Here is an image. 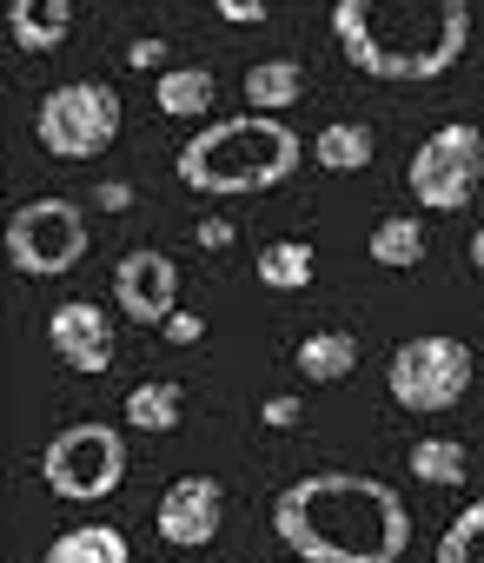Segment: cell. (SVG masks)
<instances>
[{"mask_svg": "<svg viewBox=\"0 0 484 563\" xmlns=\"http://www.w3.org/2000/svg\"><path fill=\"white\" fill-rule=\"evenodd\" d=\"M273 537L299 563H398L411 550V510L385 477L312 471L273 497Z\"/></svg>", "mask_w": 484, "mask_h": 563, "instance_id": "6da1fadb", "label": "cell"}, {"mask_svg": "<svg viewBox=\"0 0 484 563\" xmlns=\"http://www.w3.org/2000/svg\"><path fill=\"white\" fill-rule=\"evenodd\" d=\"M332 41L365 80L418 87L464 60L471 0H332Z\"/></svg>", "mask_w": 484, "mask_h": 563, "instance_id": "7a4b0ae2", "label": "cell"}, {"mask_svg": "<svg viewBox=\"0 0 484 563\" xmlns=\"http://www.w3.org/2000/svg\"><path fill=\"white\" fill-rule=\"evenodd\" d=\"M306 140L286 126V113H232L199 126L179 146V186L199 199H246V192H273L306 166Z\"/></svg>", "mask_w": 484, "mask_h": 563, "instance_id": "3957f363", "label": "cell"}, {"mask_svg": "<svg viewBox=\"0 0 484 563\" xmlns=\"http://www.w3.org/2000/svg\"><path fill=\"white\" fill-rule=\"evenodd\" d=\"M471 345L451 339V332H418L392 352L385 365V385H392V405L411 411V418H438L451 411L464 391H471Z\"/></svg>", "mask_w": 484, "mask_h": 563, "instance_id": "277c9868", "label": "cell"}, {"mask_svg": "<svg viewBox=\"0 0 484 563\" xmlns=\"http://www.w3.org/2000/svg\"><path fill=\"white\" fill-rule=\"evenodd\" d=\"M120 477H127V438L100 418L54 431L41 451V484L67 504H100L120 490Z\"/></svg>", "mask_w": 484, "mask_h": 563, "instance_id": "5b68a950", "label": "cell"}, {"mask_svg": "<svg viewBox=\"0 0 484 563\" xmlns=\"http://www.w3.org/2000/svg\"><path fill=\"white\" fill-rule=\"evenodd\" d=\"M34 140L54 159H100L120 140V93L107 80H61L34 107Z\"/></svg>", "mask_w": 484, "mask_h": 563, "instance_id": "8992f818", "label": "cell"}, {"mask_svg": "<svg viewBox=\"0 0 484 563\" xmlns=\"http://www.w3.org/2000/svg\"><path fill=\"white\" fill-rule=\"evenodd\" d=\"M405 186L431 212H464L477 199V186H484V126L444 120L438 133H425L411 166H405Z\"/></svg>", "mask_w": 484, "mask_h": 563, "instance_id": "52a82bcc", "label": "cell"}, {"mask_svg": "<svg viewBox=\"0 0 484 563\" xmlns=\"http://www.w3.org/2000/svg\"><path fill=\"white\" fill-rule=\"evenodd\" d=\"M8 258L28 278H67L87 258V212L74 199H61V192L14 206V219H8Z\"/></svg>", "mask_w": 484, "mask_h": 563, "instance_id": "ba28073f", "label": "cell"}, {"mask_svg": "<svg viewBox=\"0 0 484 563\" xmlns=\"http://www.w3.org/2000/svg\"><path fill=\"white\" fill-rule=\"evenodd\" d=\"M113 306L127 312V325H153L160 332L179 312V265L166 252H153V245L127 252L113 265Z\"/></svg>", "mask_w": 484, "mask_h": 563, "instance_id": "9c48e42d", "label": "cell"}, {"mask_svg": "<svg viewBox=\"0 0 484 563\" xmlns=\"http://www.w3.org/2000/svg\"><path fill=\"white\" fill-rule=\"evenodd\" d=\"M47 345L61 365H74L80 378H100L113 365V312L94 299H67L47 312Z\"/></svg>", "mask_w": 484, "mask_h": 563, "instance_id": "30bf717a", "label": "cell"}, {"mask_svg": "<svg viewBox=\"0 0 484 563\" xmlns=\"http://www.w3.org/2000/svg\"><path fill=\"white\" fill-rule=\"evenodd\" d=\"M153 523H160V537L173 550H206L219 537V523H226L219 477H173L166 497H160V510H153Z\"/></svg>", "mask_w": 484, "mask_h": 563, "instance_id": "8fae6325", "label": "cell"}, {"mask_svg": "<svg viewBox=\"0 0 484 563\" xmlns=\"http://www.w3.org/2000/svg\"><path fill=\"white\" fill-rule=\"evenodd\" d=\"M8 34L21 54H54L74 34V0H8Z\"/></svg>", "mask_w": 484, "mask_h": 563, "instance_id": "7c38bea8", "label": "cell"}, {"mask_svg": "<svg viewBox=\"0 0 484 563\" xmlns=\"http://www.w3.org/2000/svg\"><path fill=\"white\" fill-rule=\"evenodd\" d=\"M41 563H133V543L113 523H74L41 550Z\"/></svg>", "mask_w": 484, "mask_h": 563, "instance_id": "4fadbf2b", "label": "cell"}, {"mask_svg": "<svg viewBox=\"0 0 484 563\" xmlns=\"http://www.w3.org/2000/svg\"><path fill=\"white\" fill-rule=\"evenodd\" d=\"M212 100H219L212 67H166V74H160V87H153V107H160L166 120H206V113H212Z\"/></svg>", "mask_w": 484, "mask_h": 563, "instance_id": "5bb4252c", "label": "cell"}, {"mask_svg": "<svg viewBox=\"0 0 484 563\" xmlns=\"http://www.w3.org/2000/svg\"><path fill=\"white\" fill-rule=\"evenodd\" d=\"M299 93H306V67H299V60L279 54V60L246 67V107H260V113H293Z\"/></svg>", "mask_w": 484, "mask_h": 563, "instance_id": "9a60e30c", "label": "cell"}, {"mask_svg": "<svg viewBox=\"0 0 484 563\" xmlns=\"http://www.w3.org/2000/svg\"><path fill=\"white\" fill-rule=\"evenodd\" d=\"M372 153H378V133H372L365 120H332V126L312 140V159H319L326 173H365Z\"/></svg>", "mask_w": 484, "mask_h": 563, "instance_id": "2e32d148", "label": "cell"}, {"mask_svg": "<svg viewBox=\"0 0 484 563\" xmlns=\"http://www.w3.org/2000/svg\"><path fill=\"white\" fill-rule=\"evenodd\" d=\"M293 365H299L312 385H339V378H352V365H359V339H352V332H306L299 352H293Z\"/></svg>", "mask_w": 484, "mask_h": 563, "instance_id": "e0dca14e", "label": "cell"}, {"mask_svg": "<svg viewBox=\"0 0 484 563\" xmlns=\"http://www.w3.org/2000/svg\"><path fill=\"white\" fill-rule=\"evenodd\" d=\"M425 219L418 212H392V219H378L372 225V265H385V272H411L418 258H425Z\"/></svg>", "mask_w": 484, "mask_h": 563, "instance_id": "ac0fdd59", "label": "cell"}, {"mask_svg": "<svg viewBox=\"0 0 484 563\" xmlns=\"http://www.w3.org/2000/svg\"><path fill=\"white\" fill-rule=\"evenodd\" d=\"M405 464H411V477L431 484V490H458V484L471 477V451H464L458 438H418Z\"/></svg>", "mask_w": 484, "mask_h": 563, "instance_id": "d6986e66", "label": "cell"}, {"mask_svg": "<svg viewBox=\"0 0 484 563\" xmlns=\"http://www.w3.org/2000/svg\"><path fill=\"white\" fill-rule=\"evenodd\" d=\"M312 258H319V252H312L306 239H279V245L260 252L253 272H260V286H273V292H306V286H312V272H319Z\"/></svg>", "mask_w": 484, "mask_h": 563, "instance_id": "ffe728a7", "label": "cell"}, {"mask_svg": "<svg viewBox=\"0 0 484 563\" xmlns=\"http://www.w3.org/2000/svg\"><path fill=\"white\" fill-rule=\"evenodd\" d=\"M179 411H186V391L173 378H146V385L127 391V424L133 431H173Z\"/></svg>", "mask_w": 484, "mask_h": 563, "instance_id": "44dd1931", "label": "cell"}, {"mask_svg": "<svg viewBox=\"0 0 484 563\" xmlns=\"http://www.w3.org/2000/svg\"><path fill=\"white\" fill-rule=\"evenodd\" d=\"M438 563H484V497L464 504V510L444 523V537H438Z\"/></svg>", "mask_w": 484, "mask_h": 563, "instance_id": "7402d4cb", "label": "cell"}, {"mask_svg": "<svg viewBox=\"0 0 484 563\" xmlns=\"http://www.w3.org/2000/svg\"><path fill=\"white\" fill-rule=\"evenodd\" d=\"M212 14L226 27H266L273 21V0H212Z\"/></svg>", "mask_w": 484, "mask_h": 563, "instance_id": "603a6c76", "label": "cell"}, {"mask_svg": "<svg viewBox=\"0 0 484 563\" xmlns=\"http://www.w3.org/2000/svg\"><path fill=\"white\" fill-rule=\"evenodd\" d=\"M160 332H166V345H199V339H206V319H199V312H173Z\"/></svg>", "mask_w": 484, "mask_h": 563, "instance_id": "cb8c5ba5", "label": "cell"}, {"mask_svg": "<svg viewBox=\"0 0 484 563\" xmlns=\"http://www.w3.org/2000/svg\"><path fill=\"white\" fill-rule=\"evenodd\" d=\"M299 418H306L299 398H266V405H260V424H273V431H293Z\"/></svg>", "mask_w": 484, "mask_h": 563, "instance_id": "d4e9b609", "label": "cell"}, {"mask_svg": "<svg viewBox=\"0 0 484 563\" xmlns=\"http://www.w3.org/2000/svg\"><path fill=\"white\" fill-rule=\"evenodd\" d=\"M127 67H146V74H153V67H166V41H153V34H146V41H133V47H127Z\"/></svg>", "mask_w": 484, "mask_h": 563, "instance_id": "484cf974", "label": "cell"}, {"mask_svg": "<svg viewBox=\"0 0 484 563\" xmlns=\"http://www.w3.org/2000/svg\"><path fill=\"white\" fill-rule=\"evenodd\" d=\"M94 206H100V212H127V206H133V186H127V179H107V186H94Z\"/></svg>", "mask_w": 484, "mask_h": 563, "instance_id": "4316f807", "label": "cell"}, {"mask_svg": "<svg viewBox=\"0 0 484 563\" xmlns=\"http://www.w3.org/2000/svg\"><path fill=\"white\" fill-rule=\"evenodd\" d=\"M199 245H232V219H199Z\"/></svg>", "mask_w": 484, "mask_h": 563, "instance_id": "83f0119b", "label": "cell"}, {"mask_svg": "<svg viewBox=\"0 0 484 563\" xmlns=\"http://www.w3.org/2000/svg\"><path fill=\"white\" fill-rule=\"evenodd\" d=\"M471 265H477V272H484V225H477V232H471Z\"/></svg>", "mask_w": 484, "mask_h": 563, "instance_id": "f1b7e54d", "label": "cell"}]
</instances>
